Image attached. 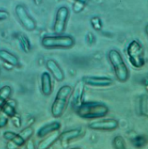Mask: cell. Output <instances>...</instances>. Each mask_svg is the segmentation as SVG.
<instances>
[{"instance_id": "cell-1", "label": "cell", "mask_w": 148, "mask_h": 149, "mask_svg": "<svg viewBox=\"0 0 148 149\" xmlns=\"http://www.w3.org/2000/svg\"><path fill=\"white\" fill-rule=\"evenodd\" d=\"M77 115L85 120L104 117L109 112L108 107L99 102H82L76 109Z\"/></svg>"}, {"instance_id": "cell-2", "label": "cell", "mask_w": 148, "mask_h": 149, "mask_svg": "<svg viewBox=\"0 0 148 149\" xmlns=\"http://www.w3.org/2000/svg\"><path fill=\"white\" fill-rule=\"evenodd\" d=\"M108 56L118 80L121 82L127 81L130 77V72L119 51L115 49L110 50Z\"/></svg>"}, {"instance_id": "cell-3", "label": "cell", "mask_w": 148, "mask_h": 149, "mask_svg": "<svg viewBox=\"0 0 148 149\" xmlns=\"http://www.w3.org/2000/svg\"><path fill=\"white\" fill-rule=\"evenodd\" d=\"M72 90L73 89L70 85H63L57 91L55 100L51 105V113L53 116L58 118L63 114L67 107Z\"/></svg>"}, {"instance_id": "cell-4", "label": "cell", "mask_w": 148, "mask_h": 149, "mask_svg": "<svg viewBox=\"0 0 148 149\" xmlns=\"http://www.w3.org/2000/svg\"><path fill=\"white\" fill-rule=\"evenodd\" d=\"M41 44L47 49H68L75 44V40L69 35L45 36L41 40Z\"/></svg>"}, {"instance_id": "cell-5", "label": "cell", "mask_w": 148, "mask_h": 149, "mask_svg": "<svg viewBox=\"0 0 148 149\" xmlns=\"http://www.w3.org/2000/svg\"><path fill=\"white\" fill-rule=\"evenodd\" d=\"M127 53L129 61L133 67L141 68L145 65V51L143 46L138 40H133L130 42L127 48Z\"/></svg>"}, {"instance_id": "cell-6", "label": "cell", "mask_w": 148, "mask_h": 149, "mask_svg": "<svg viewBox=\"0 0 148 149\" xmlns=\"http://www.w3.org/2000/svg\"><path fill=\"white\" fill-rule=\"evenodd\" d=\"M15 13L16 17L27 31H33L36 28V23L35 20L30 16L26 8L22 5H17L15 8Z\"/></svg>"}, {"instance_id": "cell-7", "label": "cell", "mask_w": 148, "mask_h": 149, "mask_svg": "<svg viewBox=\"0 0 148 149\" xmlns=\"http://www.w3.org/2000/svg\"><path fill=\"white\" fill-rule=\"evenodd\" d=\"M69 15H70V10L67 7L62 6L57 10L55 22L54 24V31L56 33L62 34L65 31Z\"/></svg>"}, {"instance_id": "cell-8", "label": "cell", "mask_w": 148, "mask_h": 149, "mask_svg": "<svg viewBox=\"0 0 148 149\" xmlns=\"http://www.w3.org/2000/svg\"><path fill=\"white\" fill-rule=\"evenodd\" d=\"M118 127H119V122L115 119H105V120L95 121L88 125V128L90 129L103 131H114Z\"/></svg>"}, {"instance_id": "cell-9", "label": "cell", "mask_w": 148, "mask_h": 149, "mask_svg": "<svg viewBox=\"0 0 148 149\" xmlns=\"http://www.w3.org/2000/svg\"><path fill=\"white\" fill-rule=\"evenodd\" d=\"M85 83L82 80H79L75 85V88L72 90L71 94L69 100L70 102V105L73 109H76L81 103H82V98L84 95V90H85Z\"/></svg>"}, {"instance_id": "cell-10", "label": "cell", "mask_w": 148, "mask_h": 149, "mask_svg": "<svg viewBox=\"0 0 148 149\" xmlns=\"http://www.w3.org/2000/svg\"><path fill=\"white\" fill-rule=\"evenodd\" d=\"M81 80L92 87H108L113 84V80L108 77H85Z\"/></svg>"}, {"instance_id": "cell-11", "label": "cell", "mask_w": 148, "mask_h": 149, "mask_svg": "<svg viewBox=\"0 0 148 149\" xmlns=\"http://www.w3.org/2000/svg\"><path fill=\"white\" fill-rule=\"evenodd\" d=\"M46 67L51 73L53 77L58 82H62L65 79V74L59 65L54 59H47L46 62Z\"/></svg>"}, {"instance_id": "cell-12", "label": "cell", "mask_w": 148, "mask_h": 149, "mask_svg": "<svg viewBox=\"0 0 148 149\" xmlns=\"http://www.w3.org/2000/svg\"><path fill=\"white\" fill-rule=\"evenodd\" d=\"M41 90L43 95L50 96L53 92V83L51 77L48 72L42 73L41 76Z\"/></svg>"}, {"instance_id": "cell-13", "label": "cell", "mask_w": 148, "mask_h": 149, "mask_svg": "<svg viewBox=\"0 0 148 149\" xmlns=\"http://www.w3.org/2000/svg\"><path fill=\"white\" fill-rule=\"evenodd\" d=\"M61 128V123L59 122H53V123H48L42 126L38 131L37 136L38 137L42 138L49 135L54 131H59Z\"/></svg>"}, {"instance_id": "cell-14", "label": "cell", "mask_w": 148, "mask_h": 149, "mask_svg": "<svg viewBox=\"0 0 148 149\" xmlns=\"http://www.w3.org/2000/svg\"><path fill=\"white\" fill-rule=\"evenodd\" d=\"M81 131L79 128H76V129L68 130V131H64L62 134H60L59 136V139L62 143H68L70 140H73L74 139H76L81 135Z\"/></svg>"}, {"instance_id": "cell-15", "label": "cell", "mask_w": 148, "mask_h": 149, "mask_svg": "<svg viewBox=\"0 0 148 149\" xmlns=\"http://www.w3.org/2000/svg\"><path fill=\"white\" fill-rule=\"evenodd\" d=\"M0 59L11 66H17L19 65L18 57L6 50H0Z\"/></svg>"}, {"instance_id": "cell-16", "label": "cell", "mask_w": 148, "mask_h": 149, "mask_svg": "<svg viewBox=\"0 0 148 149\" xmlns=\"http://www.w3.org/2000/svg\"><path fill=\"white\" fill-rule=\"evenodd\" d=\"M3 136L5 139L14 143L18 147L22 146L24 143H26V141L20 136L19 134H16L14 132H12V131H5L3 134Z\"/></svg>"}, {"instance_id": "cell-17", "label": "cell", "mask_w": 148, "mask_h": 149, "mask_svg": "<svg viewBox=\"0 0 148 149\" xmlns=\"http://www.w3.org/2000/svg\"><path fill=\"white\" fill-rule=\"evenodd\" d=\"M59 136V134L58 133V131H54V132L51 133V134H50L48 136H47L46 138H44L43 140H42L39 143V144L38 145V148L40 149H45V148H49L51 147L56 141L58 139Z\"/></svg>"}, {"instance_id": "cell-18", "label": "cell", "mask_w": 148, "mask_h": 149, "mask_svg": "<svg viewBox=\"0 0 148 149\" xmlns=\"http://www.w3.org/2000/svg\"><path fill=\"white\" fill-rule=\"evenodd\" d=\"M12 88L9 85H5L0 88V111L3 105L8 102V99L11 95Z\"/></svg>"}, {"instance_id": "cell-19", "label": "cell", "mask_w": 148, "mask_h": 149, "mask_svg": "<svg viewBox=\"0 0 148 149\" xmlns=\"http://www.w3.org/2000/svg\"><path fill=\"white\" fill-rule=\"evenodd\" d=\"M2 111L5 115H7L8 116L10 117V118L16 114L15 105H13L11 102L8 101V100L2 108Z\"/></svg>"}, {"instance_id": "cell-20", "label": "cell", "mask_w": 148, "mask_h": 149, "mask_svg": "<svg viewBox=\"0 0 148 149\" xmlns=\"http://www.w3.org/2000/svg\"><path fill=\"white\" fill-rule=\"evenodd\" d=\"M139 113L141 115L144 116H147L148 111H147V96L146 94L141 96L140 100H139Z\"/></svg>"}, {"instance_id": "cell-21", "label": "cell", "mask_w": 148, "mask_h": 149, "mask_svg": "<svg viewBox=\"0 0 148 149\" xmlns=\"http://www.w3.org/2000/svg\"><path fill=\"white\" fill-rule=\"evenodd\" d=\"M19 44L21 45L23 51L25 53H29L31 51V42H30V40H28V38L27 37L26 35L24 34H20L19 36Z\"/></svg>"}, {"instance_id": "cell-22", "label": "cell", "mask_w": 148, "mask_h": 149, "mask_svg": "<svg viewBox=\"0 0 148 149\" xmlns=\"http://www.w3.org/2000/svg\"><path fill=\"white\" fill-rule=\"evenodd\" d=\"M33 133H34L33 128L31 126H28L26 127L25 128H24V129L19 133V135L27 142V141L29 140V139H31V137L33 136Z\"/></svg>"}, {"instance_id": "cell-23", "label": "cell", "mask_w": 148, "mask_h": 149, "mask_svg": "<svg viewBox=\"0 0 148 149\" xmlns=\"http://www.w3.org/2000/svg\"><path fill=\"white\" fill-rule=\"evenodd\" d=\"M147 140L146 136L140 135V136H137L134 138L133 140V144L134 145L135 147L141 148L145 146L147 144Z\"/></svg>"}, {"instance_id": "cell-24", "label": "cell", "mask_w": 148, "mask_h": 149, "mask_svg": "<svg viewBox=\"0 0 148 149\" xmlns=\"http://www.w3.org/2000/svg\"><path fill=\"white\" fill-rule=\"evenodd\" d=\"M125 142H124V138L121 136H116L113 139V145L115 148H125Z\"/></svg>"}, {"instance_id": "cell-25", "label": "cell", "mask_w": 148, "mask_h": 149, "mask_svg": "<svg viewBox=\"0 0 148 149\" xmlns=\"http://www.w3.org/2000/svg\"><path fill=\"white\" fill-rule=\"evenodd\" d=\"M91 23L92 26H93V28H95L96 31H99L101 28V22L99 18H98V17H93L91 19Z\"/></svg>"}, {"instance_id": "cell-26", "label": "cell", "mask_w": 148, "mask_h": 149, "mask_svg": "<svg viewBox=\"0 0 148 149\" xmlns=\"http://www.w3.org/2000/svg\"><path fill=\"white\" fill-rule=\"evenodd\" d=\"M9 17H10V14L8 11L0 10V21L7 19L9 18Z\"/></svg>"}, {"instance_id": "cell-27", "label": "cell", "mask_w": 148, "mask_h": 149, "mask_svg": "<svg viewBox=\"0 0 148 149\" xmlns=\"http://www.w3.org/2000/svg\"><path fill=\"white\" fill-rule=\"evenodd\" d=\"M8 123V119L7 118L6 116H0V128H4L5 126H6Z\"/></svg>"}, {"instance_id": "cell-28", "label": "cell", "mask_w": 148, "mask_h": 149, "mask_svg": "<svg viewBox=\"0 0 148 149\" xmlns=\"http://www.w3.org/2000/svg\"><path fill=\"white\" fill-rule=\"evenodd\" d=\"M16 114L15 115V116H13V117H11L12 120H13V123L14 124L15 126L16 127V128H19L20 126H21V120H20V118L19 117H16Z\"/></svg>"}, {"instance_id": "cell-29", "label": "cell", "mask_w": 148, "mask_h": 149, "mask_svg": "<svg viewBox=\"0 0 148 149\" xmlns=\"http://www.w3.org/2000/svg\"><path fill=\"white\" fill-rule=\"evenodd\" d=\"M76 1L78 3L81 4L82 5H84L87 2H88V0H76Z\"/></svg>"}, {"instance_id": "cell-30", "label": "cell", "mask_w": 148, "mask_h": 149, "mask_svg": "<svg viewBox=\"0 0 148 149\" xmlns=\"http://www.w3.org/2000/svg\"><path fill=\"white\" fill-rule=\"evenodd\" d=\"M0 74H1V69H0Z\"/></svg>"}]
</instances>
